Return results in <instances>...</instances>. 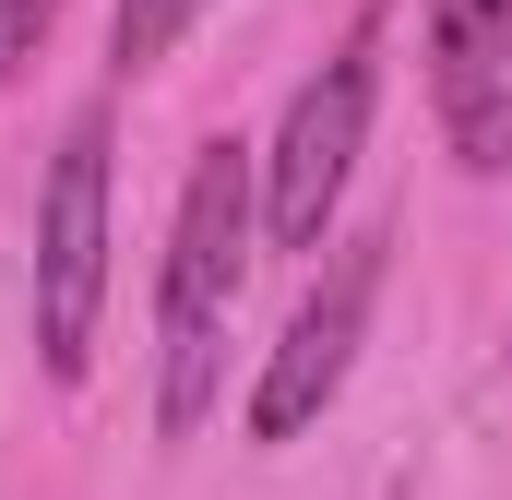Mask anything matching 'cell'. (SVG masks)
<instances>
[{
	"instance_id": "obj_1",
	"label": "cell",
	"mask_w": 512,
	"mask_h": 500,
	"mask_svg": "<svg viewBox=\"0 0 512 500\" xmlns=\"http://www.w3.org/2000/svg\"><path fill=\"white\" fill-rule=\"evenodd\" d=\"M251 250H262V143L215 131L179 179L167 262H155V441H191L227 405V334H239Z\"/></svg>"
},
{
	"instance_id": "obj_2",
	"label": "cell",
	"mask_w": 512,
	"mask_h": 500,
	"mask_svg": "<svg viewBox=\"0 0 512 500\" xmlns=\"http://www.w3.org/2000/svg\"><path fill=\"white\" fill-rule=\"evenodd\" d=\"M382 36L393 12L370 0L334 36V60L286 96V120L262 143V250H334V203H346V179L370 155V108H382Z\"/></svg>"
},
{
	"instance_id": "obj_3",
	"label": "cell",
	"mask_w": 512,
	"mask_h": 500,
	"mask_svg": "<svg viewBox=\"0 0 512 500\" xmlns=\"http://www.w3.org/2000/svg\"><path fill=\"white\" fill-rule=\"evenodd\" d=\"M96 322H108V108L60 131L48 191H36V358H48V381L96 370Z\"/></svg>"
},
{
	"instance_id": "obj_4",
	"label": "cell",
	"mask_w": 512,
	"mask_h": 500,
	"mask_svg": "<svg viewBox=\"0 0 512 500\" xmlns=\"http://www.w3.org/2000/svg\"><path fill=\"white\" fill-rule=\"evenodd\" d=\"M382 250H393L382 227H370V239H334V262L310 274V298L286 310V334L262 346V381H251V405H239L262 453L334 417V393L358 370V346H370V310H382Z\"/></svg>"
},
{
	"instance_id": "obj_5",
	"label": "cell",
	"mask_w": 512,
	"mask_h": 500,
	"mask_svg": "<svg viewBox=\"0 0 512 500\" xmlns=\"http://www.w3.org/2000/svg\"><path fill=\"white\" fill-rule=\"evenodd\" d=\"M429 120L465 179H512V0H429L417 12Z\"/></svg>"
},
{
	"instance_id": "obj_6",
	"label": "cell",
	"mask_w": 512,
	"mask_h": 500,
	"mask_svg": "<svg viewBox=\"0 0 512 500\" xmlns=\"http://www.w3.org/2000/svg\"><path fill=\"white\" fill-rule=\"evenodd\" d=\"M203 12H215V0H108V72H120V84H131V72H155Z\"/></svg>"
},
{
	"instance_id": "obj_7",
	"label": "cell",
	"mask_w": 512,
	"mask_h": 500,
	"mask_svg": "<svg viewBox=\"0 0 512 500\" xmlns=\"http://www.w3.org/2000/svg\"><path fill=\"white\" fill-rule=\"evenodd\" d=\"M48 24H60V0H0V96L24 84V60L48 48Z\"/></svg>"
}]
</instances>
